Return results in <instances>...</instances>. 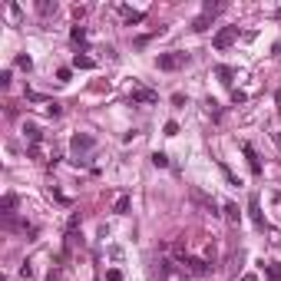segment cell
Listing matches in <instances>:
<instances>
[{"label":"cell","mask_w":281,"mask_h":281,"mask_svg":"<svg viewBox=\"0 0 281 281\" xmlns=\"http://www.w3.org/2000/svg\"><path fill=\"white\" fill-rule=\"evenodd\" d=\"M37 13H40V17H53L56 13V0H40V3H37Z\"/></svg>","instance_id":"7c38bea8"},{"label":"cell","mask_w":281,"mask_h":281,"mask_svg":"<svg viewBox=\"0 0 281 281\" xmlns=\"http://www.w3.org/2000/svg\"><path fill=\"white\" fill-rule=\"evenodd\" d=\"M265 275H268V281H281V265H265Z\"/></svg>","instance_id":"2e32d148"},{"label":"cell","mask_w":281,"mask_h":281,"mask_svg":"<svg viewBox=\"0 0 281 281\" xmlns=\"http://www.w3.org/2000/svg\"><path fill=\"white\" fill-rule=\"evenodd\" d=\"M119 17L129 23V27H132V23H142V20H146V13H142V10H129V7H119Z\"/></svg>","instance_id":"ba28073f"},{"label":"cell","mask_w":281,"mask_h":281,"mask_svg":"<svg viewBox=\"0 0 281 281\" xmlns=\"http://www.w3.org/2000/svg\"><path fill=\"white\" fill-rule=\"evenodd\" d=\"M241 152H245V159H248V169L255 175H261V159H258V152H255V146H251V142H241Z\"/></svg>","instance_id":"8992f818"},{"label":"cell","mask_w":281,"mask_h":281,"mask_svg":"<svg viewBox=\"0 0 281 281\" xmlns=\"http://www.w3.org/2000/svg\"><path fill=\"white\" fill-rule=\"evenodd\" d=\"M129 99H132V103H159V93L149 89V86H136L129 93Z\"/></svg>","instance_id":"5b68a950"},{"label":"cell","mask_w":281,"mask_h":281,"mask_svg":"<svg viewBox=\"0 0 281 281\" xmlns=\"http://www.w3.org/2000/svg\"><path fill=\"white\" fill-rule=\"evenodd\" d=\"M70 40H73V43H83V40H86V27H73V30H70Z\"/></svg>","instance_id":"ac0fdd59"},{"label":"cell","mask_w":281,"mask_h":281,"mask_svg":"<svg viewBox=\"0 0 281 281\" xmlns=\"http://www.w3.org/2000/svg\"><path fill=\"white\" fill-rule=\"evenodd\" d=\"M169 271H172V261H169V258H162V261H159V281H165V278H169Z\"/></svg>","instance_id":"44dd1931"},{"label":"cell","mask_w":281,"mask_h":281,"mask_svg":"<svg viewBox=\"0 0 281 281\" xmlns=\"http://www.w3.org/2000/svg\"><path fill=\"white\" fill-rule=\"evenodd\" d=\"M238 281H258V275H251V271H248V275H241Z\"/></svg>","instance_id":"4316f807"},{"label":"cell","mask_w":281,"mask_h":281,"mask_svg":"<svg viewBox=\"0 0 281 281\" xmlns=\"http://www.w3.org/2000/svg\"><path fill=\"white\" fill-rule=\"evenodd\" d=\"M218 169H222V175H225V179H228V185H241V182H238V175L232 172V169H228L225 162H218Z\"/></svg>","instance_id":"e0dca14e"},{"label":"cell","mask_w":281,"mask_h":281,"mask_svg":"<svg viewBox=\"0 0 281 281\" xmlns=\"http://www.w3.org/2000/svg\"><path fill=\"white\" fill-rule=\"evenodd\" d=\"M275 202H278V205H281V192H278V195H275Z\"/></svg>","instance_id":"f546056e"},{"label":"cell","mask_w":281,"mask_h":281,"mask_svg":"<svg viewBox=\"0 0 281 281\" xmlns=\"http://www.w3.org/2000/svg\"><path fill=\"white\" fill-rule=\"evenodd\" d=\"M175 132H179V122H172V119H169V122H165V136H175Z\"/></svg>","instance_id":"d4e9b609"},{"label":"cell","mask_w":281,"mask_h":281,"mask_svg":"<svg viewBox=\"0 0 281 281\" xmlns=\"http://www.w3.org/2000/svg\"><path fill=\"white\" fill-rule=\"evenodd\" d=\"M46 113H50V116H60V113H63V109L56 106V103H46Z\"/></svg>","instance_id":"484cf974"},{"label":"cell","mask_w":281,"mask_h":281,"mask_svg":"<svg viewBox=\"0 0 281 281\" xmlns=\"http://www.w3.org/2000/svg\"><path fill=\"white\" fill-rule=\"evenodd\" d=\"M46 281H60V271H50V275H46Z\"/></svg>","instance_id":"83f0119b"},{"label":"cell","mask_w":281,"mask_h":281,"mask_svg":"<svg viewBox=\"0 0 281 281\" xmlns=\"http://www.w3.org/2000/svg\"><path fill=\"white\" fill-rule=\"evenodd\" d=\"M17 66H20V70H30V66H33V60H30L27 53H20V56H17Z\"/></svg>","instance_id":"603a6c76"},{"label":"cell","mask_w":281,"mask_h":281,"mask_svg":"<svg viewBox=\"0 0 281 281\" xmlns=\"http://www.w3.org/2000/svg\"><path fill=\"white\" fill-rule=\"evenodd\" d=\"M129 205H132L129 195H119L116 202H113V212H116V215H126V212H129Z\"/></svg>","instance_id":"8fae6325"},{"label":"cell","mask_w":281,"mask_h":281,"mask_svg":"<svg viewBox=\"0 0 281 281\" xmlns=\"http://www.w3.org/2000/svg\"><path fill=\"white\" fill-rule=\"evenodd\" d=\"M225 218L232 222V225H238V222H241V212H238V205H232V202H225Z\"/></svg>","instance_id":"5bb4252c"},{"label":"cell","mask_w":281,"mask_h":281,"mask_svg":"<svg viewBox=\"0 0 281 281\" xmlns=\"http://www.w3.org/2000/svg\"><path fill=\"white\" fill-rule=\"evenodd\" d=\"M208 23H212V17H208V13H199V17L192 20V30H195V33H205Z\"/></svg>","instance_id":"4fadbf2b"},{"label":"cell","mask_w":281,"mask_h":281,"mask_svg":"<svg viewBox=\"0 0 281 281\" xmlns=\"http://www.w3.org/2000/svg\"><path fill=\"white\" fill-rule=\"evenodd\" d=\"M73 66H76V70H93V66H96V60H93V56H86V53H76V56H73Z\"/></svg>","instance_id":"30bf717a"},{"label":"cell","mask_w":281,"mask_h":281,"mask_svg":"<svg viewBox=\"0 0 281 281\" xmlns=\"http://www.w3.org/2000/svg\"><path fill=\"white\" fill-rule=\"evenodd\" d=\"M215 76L222 80V83H225V86H232V80H235V70L222 63V66H215Z\"/></svg>","instance_id":"9c48e42d"},{"label":"cell","mask_w":281,"mask_h":281,"mask_svg":"<svg viewBox=\"0 0 281 281\" xmlns=\"http://www.w3.org/2000/svg\"><path fill=\"white\" fill-rule=\"evenodd\" d=\"M222 10H225V3H212V0L202 7V13H208V17H215V13H222Z\"/></svg>","instance_id":"ffe728a7"},{"label":"cell","mask_w":281,"mask_h":281,"mask_svg":"<svg viewBox=\"0 0 281 281\" xmlns=\"http://www.w3.org/2000/svg\"><path fill=\"white\" fill-rule=\"evenodd\" d=\"M13 208H17V195L7 192V195H3V215L10 218V215H13Z\"/></svg>","instance_id":"9a60e30c"},{"label":"cell","mask_w":281,"mask_h":281,"mask_svg":"<svg viewBox=\"0 0 281 281\" xmlns=\"http://www.w3.org/2000/svg\"><path fill=\"white\" fill-rule=\"evenodd\" d=\"M152 165H156V169H165V165H169V156H165V152H152Z\"/></svg>","instance_id":"d6986e66"},{"label":"cell","mask_w":281,"mask_h":281,"mask_svg":"<svg viewBox=\"0 0 281 281\" xmlns=\"http://www.w3.org/2000/svg\"><path fill=\"white\" fill-rule=\"evenodd\" d=\"M182 271H189V275H195V278H205L208 271H212V265L202 258H192V255H185L182 258Z\"/></svg>","instance_id":"7a4b0ae2"},{"label":"cell","mask_w":281,"mask_h":281,"mask_svg":"<svg viewBox=\"0 0 281 281\" xmlns=\"http://www.w3.org/2000/svg\"><path fill=\"white\" fill-rule=\"evenodd\" d=\"M185 63H189V53H182V50H169V53L156 56V66L165 70V73H175V70H182Z\"/></svg>","instance_id":"6da1fadb"},{"label":"cell","mask_w":281,"mask_h":281,"mask_svg":"<svg viewBox=\"0 0 281 281\" xmlns=\"http://www.w3.org/2000/svg\"><path fill=\"white\" fill-rule=\"evenodd\" d=\"M70 146H73L76 156H86V152L96 146V139H93V136H86V132H76L73 139H70Z\"/></svg>","instance_id":"277c9868"},{"label":"cell","mask_w":281,"mask_h":281,"mask_svg":"<svg viewBox=\"0 0 281 281\" xmlns=\"http://www.w3.org/2000/svg\"><path fill=\"white\" fill-rule=\"evenodd\" d=\"M106 281H122V271H119V268H109L106 271Z\"/></svg>","instance_id":"cb8c5ba5"},{"label":"cell","mask_w":281,"mask_h":281,"mask_svg":"<svg viewBox=\"0 0 281 281\" xmlns=\"http://www.w3.org/2000/svg\"><path fill=\"white\" fill-rule=\"evenodd\" d=\"M27 139H30V146H37V142H40V129H37V126H27Z\"/></svg>","instance_id":"7402d4cb"},{"label":"cell","mask_w":281,"mask_h":281,"mask_svg":"<svg viewBox=\"0 0 281 281\" xmlns=\"http://www.w3.org/2000/svg\"><path fill=\"white\" fill-rule=\"evenodd\" d=\"M248 212H251V222L258 228H265V215H261V205H258V195H251L248 199Z\"/></svg>","instance_id":"52a82bcc"},{"label":"cell","mask_w":281,"mask_h":281,"mask_svg":"<svg viewBox=\"0 0 281 281\" xmlns=\"http://www.w3.org/2000/svg\"><path fill=\"white\" fill-rule=\"evenodd\" d=\"M275 142H278V146H281V129H278V136H275Z\"/></svg>","instance_id":"f1b7e54d"},{"label":"cell","mask_w":281,"mask_h":281,"mask_svg":"<svg viewBox=\"0 0 281 281\" xmlns=\"http://www.w3.org/2000/svg\"><path fill=\"white\" fill-rule=\"evenodd\" d=\"M235 40H238V27H222V30L215 33V40H212V43H215V50H228Z\"/></svg>","instance_id":"3957f363"}]
</instances>
